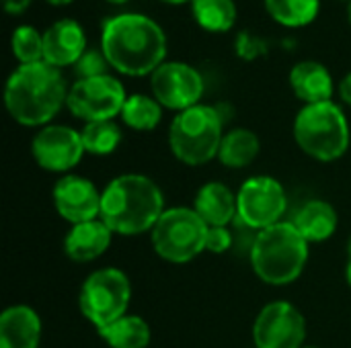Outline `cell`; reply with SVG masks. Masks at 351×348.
Wrapping results in <instances>:
<instances>
[{"instance_id":"obj_29","label":"cell","mask_w":351,"mask_h":348,"mask_svg":"<svg viewBox=\"0 0 351 348\" xmlns=\"http://www.w3.org/2000/svg\"><path fill=\"white\" fill-rule=\"evenodd\" d=\"M234 51L245 62H255L257 57L265 55L269 51V45L265 39L257 37L251 31H241L234 39Z\"/></svg>"},{"instance_id":"obj_17","label":"cell","mask_w":351,"mask_h":348,"mask_svg":"<svg viewBox=\"0 0 351 348\" xmlns=\"http://www.w3.org/2000/svg\"><path fill=\"white\" fill-rule=\"evenodd\" d=\"M111 240V228L99 217L93 222L72 226V230L64 238V252L74 263H90L107 252Z\"/></svg>"},{"instance_id":"obj_27","label":"cell","mask_w":351,"mask_h":348,"mask_svg":"<svg viewBox=\"0 0 351 348\" xmlns=\"http://www.w3.org/2000/svg\"><path fill=\"white\" fill-rule=\"evenodd\" d=\"M10 49L21 66L43 62V33L31 25L16 27L10 37Z\"/></svg>"},{"instance_id":"obj_3","label":"cell","mask_w":351,"mask_h":348,"mask_svg":"<svg viewBox=\"0 0 351 348\" xmlns=\"http://www.w3.org/2000/svg\"><path fill=\"white\" fill-rule=\"evenodd\" d=\"M165 213L160 187L144 174L115 176L101 191V219L119 236H142L152 232Z\"/></svg>"},{"instance_id":"obj_32","label":"cell","mask_w":351,"mask_h":348,"mask_svg":"<svg viewBox=\"0 0 351 348\" xmlns=\"http://www.w3.org/2000/svg\"><path fill=\"white\" fill-rule=\"evenodd\" d=\"M339 96H341V101H343L346 105H350L351 107V72L350 74H346V78L339 82Z\"/></svg>"},{"instance_id":"obj_14","label":"cell","mask_w":351,"mask_h":348,"mask_svg":"<svg viewBox=\"0 0 351 348\" xmlns=\"http://www.w3.org/2000/svg\"><path fill=\"white\" fill-rule=\"evenodd\" d=\"M58 215L72 226L101 217V193L93 180L78 174H64L51 191Z\"/></svg>"},{"instance_id":"obj_23","label":"cell","mask_w":351,"mask_h":348,"mask_svg":"<svg viewBox=\"0 0 351 348\" xmlns=\"http://www.w3.org/2000/svg\"><path fill=\"white\" fill-rule=\"evenodd\" d=\"M195 23L208 33H226L237 23L234 0H191Z\"/></svg>"},{"instance_id":"obj_19","label":"cell","mask_w":351,"mask_h":348,"mask_svg":"<svg viewBox=\"0 0 351 348\" xmlns=\"http://www.w3.org/2000/svg\"><path fill=\"white\" fill-rule=\"evenodd\" d=\"M290 88L304 105L327 103L333 96V78L321 62L304 59L290 70Z\"/></svg>"},{"instance_id":"obj_33","label":"cell","mask_w":351,"mask_h":348,"mask_svg":"<svg viewBox=\"0 0 351 348\" xmlns=\"http://www.w3.org/2000/svg\"><path fill=\"white\" fill-rule=\"evenodd\" d=\"M45 2H49V4H53V6H66V4H70V2H74V0H45Z\"/></svg>"},{"instance_id":"obj_12","label":"cell","mask_w":351,"mask_h":348,"mask_svg":"<svg viewBox=\"0 0 351 348\" xmlns=\"http://www.w3.org/2000/svg\"><path fill=\"white\" fill-rule=\"evenodd\" d=\"M306 320L290 302H271L255 318L253 343L257 348H304Z\"/></svg>"},{"instance_id":"obj_16","label":"cell","mask_w":351,"mask_h":348,"mask_svg":"<svg viewBox=\"0 0 351 348\" xmlns=\"http://www.w3.org/2000/svg\"><path fill=\"white\" fill-rule=\"evenodd\" d=\"M193 209L208 228H228V224L239 217L237 195L220 180H210L199 187L193 199Z\"/></svg>"},{"instance_id":"obj_31","label":"cell","mask_w":351,"mask_h":348,"mask_svg":"<svg viewBox=\"0 0 351 348\" xmlns=\"http://www.w3.org/2000/svg\"><path fill=\"white\" fill-rule=\"evenodd\" d=\"M2 2H4V10L12 16L23 14L31 4V0H2Z\"/></svg>"},{"instance_id":"obj_9","label":"cell","mask_w":351,"mask_h":348,"mask_svg":"<svg viewBox=\"0 0 351 348\" xmlns=\"http://www.w3.org/2000/svg\"><path fill=\"white\" fill-rule=\"evenodd\" d=\"M237 205L239 222L253 232H261L284 222L282 217L288 209V197L278 178L259 174L241 185L237 193Z\"/></svg>"},{"instance_id":"obj_8","label":"cell","mask_w":351,"mask_h":348,"mask_svg":"<svg viewBox=\"0 0 351 348\" xmlns=\"http://www.w3.org/2000/svg\"><path fill=\"white\" fill-rule=\"evenodd\" d=\"M132 304V283L121 269L105 267L86 277L80 287V314L97 328H105L123 318Z\"/></svg>"},{"instance_id":"obj_28","label":"cell","mask_w":351,"mask_h":348,"mask_svg":"<svg viewBox=\"0 0 351 348\" xmlns=\"http://www.w3.org/2000/svg\"><path fill=\"white\" fill-rule=\"evenodd\" d=\"M76 80H86V78H99L109 74V62L101 49H86L84 55L72 66Z\"/></svg>"},{"instance_id":"obj_22","label":"cell","mask_w":351,"mask_h":348,"mask_svg":"<svg viewBox=\"0 0 351 348\" xmlns=\"http://www.w3.org/2000/svg\"><path fill=\"white\" fill-rule=\"evenodd\" d=\"M97 332L109 348H148L152 340V330L148 322L134 314H125L117 322Z\"/></svg>"},{"instance_id":"obj_1","label":"cell","mask_w":351,"mask_h":348,"mask_svg":"<svg viewBox=\"0 0 351 348\" xmlns=\"http://www.w3.org/2000/svg\"><path fill=\"white\" fill-rule=\"evenodd\" d=\"M101 51L119 74L148 76L165 64L167 35L154 18L140 12H121L103 23Z\"/></svg>"},{"instance_id":"obj_20","label":"cell","mask_w":351,"mask_h":348,"mask_svg":"<svg viewBox=\"0 0 351 348\" xmlns=\"http://www.w3.org/2000/svg\"><path fill=\"white\" fill-rule=\"evenodd\" d=\"M296 230L302 234V238L308 244H319L329 240L339 226V217L335 207L329 201L323 199H311L306 201L292 219Z\"/></svg>"},{"instance_id":"obj_40","label":"cell","mask_w":351,"mask_h":348,"mask_svg":"<svg viewBox=\"0 0 351 348\" xmlns=\"http://www.w3.org/2000/svg\"><path fill=\"white\" fill-rule=\"evenodd\" d=\"M348 2H350V0H348Z\"/></svg>"},{"instance_id":"obj_5","label":"cell","mask_w":351,"mask_h":348,"mask_svg":"<svg viewBox=\"0 0 351 348\" xmlns=\"http://www.w3.org/2000/svg\"><path fill=\"white\" fill-rule=\"evenodd\" d=\"M224 137V119L212 105H195L175 115L169 127L173 156L187 166H204L218 158Z\"/></svg>"},{"instance_id":"obj_6","label":"cell","mask_w":351,"mask_h":348,"mask_svg":"<svg viewBox=\"0 0 351 348\" xmlns=\"http://www.w3.org/2000/svg\"><path fill=\"white\" fill-rule=\"evenodd\" d=\"M294 139L306 156L319 162H333L350 148V121L333 101L304 105L294 119Z\"/></svg>"},{"instance_id":"obj_37","label":"cell","mask_w":351,"mask_h":348,"mask_svg":"<svg viewBox=\"0 0 351 348\" xmlns=\"http://www.w3.org/2000/svg\"><path fill=\"white\" fill-rule=\"evenodd\" d=\"M348 21H350V23H351V0H350V2H348Z\"/></svg>"},{"instance_id":"obj_2","label":"cell","mask_w":351,"mask_h":348,"mask_svg":"<svg viewBox=\"0 0 351 348\" xmlns=\"http://www.w3.org/2000/svg\"><path fill=\"white\" fill-rule=\"evenodd\" d=\"M68 90L60 68L45 62L25 64L8 76L4 105L16 123L25 127H45L64 109Z\"/></svg>"},{"instance_id":"obj_11","label":"cell","mask_w":351,"mask_h":348,"mask_svg":"<svg viewBox=\"0 0 351 348\" xmlns=\"http://www.w3.org/2000/svg\"><path fill=\"white\" fill-rule=\"evenodd\" d=\"M152 96L171 111H185L199 105L206 84L204 76L185 62H165L150 74Z\"/></svg>"},{"instance_id":"obj_34","label":"cell","mask_w":351,"mask_h":348,"mask_svg":"<svg viewBox=\"0 0 351 348\" xmlns=\"http://www.w3.org/2000/svg\"><path fill=\"white\" fill-rule=\"evenodd\" d=\"M346 279H348V283H350L351 287V258L348 260V267H346Z\"/></svg>"},{"instance_id":"obj_30","label":"cell","mask_w":351,"mask_h":348,"mask_svg":"<svg viewBox=\"0 0 351 348\" xmlns=\"http://www.w3.org/2000/svg\"><path fill=\"white\" fill-rule=\"evenodd\" d=\"M232 248V234L228 228H210L206 238V250L214 254H224Z\"/></svg>"},{"instance_id":"obj_26","label":"cell","mask_w":351,"mask_h":348,"mask_svg":"<svg viewBox=\"0 0 351 348\" xmlns=\"http://www.w3.org/2000/svg\"><path fill=\"white\" fill-rule=\"evenodd\" d=\"M80 135H82L84 152L93 156H109L121 144V129L115 121L84 123Z\"/></svg>"},{"instance_id":"obj_24","label":"cell","mask_w":351,"mask_h":348,"mask_svg":"<svg viewBox=\"0 0 351 348\" xmlns=\"http://www.w3.org/2000/svg\"><path fill=\"white\" fill-rule=\"evenodd\" d=\"M267 14L284 27H306L321 10V0H263Z\"/></svg>"},{"instance_id":"obj_15","label":"cell","mask_w":351,"mask_h":348,"mask_svg":"<svg viewBox=\"0 0 351 348\" xmlns=\"http://www.w3.org/2000/svg\"><path fill=\"white\" fill-rule=\"evenodd\" d=\"M86 51V35L78 21L60 18L43 31V62L53 68L74 66Z\"/></svg>"},{"instance_id":"obj_25","label":"cell","mask_w":351,"mask_h":348,"mask_svg":"<svg viewBox=\"0 0 351 348\" xmlns=\"http://www.w3.org/2000/svg\"><path fill=\"white\" fill-rule=\"evenodd\" d=\"M162 109L165 107L154 96L132 94L121 109V121L134 131H152L162 119Z\"/></svg>"},{"instance_id":"obj_7","label":"cell","mask_w":351,"mask_h":348,"mask_svg":"<svg viewBox=\"0 0 351 348\" xmlns=\"http://www.w3.org/2000/svg\"><path fill=\"white\" fill-rule=\"evenodd\" d=\"M208 230L193 207H171L165 209L150 232L152 248L162 260L185 265L206 250Z\"/></svg>"},{"instance_id":"obj_36","label":"cell","mask_w":351,"mask_h":348,"mask_svg":"<svg viewBox=\"0 0 351 348\" xmlns=\"http://www.w3.org/2000/svg\"><path fill=\"white\" fill-rule=\"evenodd\" d=\"M109 4H125V2H130V0H107Z\"/></svg>"},{"instance_id":"obj_39","label":"cell","mask_w":351,"mask_h":348,"mask_svg":"<svg viewBox=\"0 0 351 348\" xmlns=\"http://www.w3.org/2000/svg\"><path fill=\"white\" fill-rule=\"evenodd\" d=\"M304 348H317V347H304Z\"/></svg>"},{"instance_id":"obj_10","label":"cell","mask_w":351,"mask_h":348,"mask_svg":"<svg viewBox=\"0 0 351 348\" xmlns=\"http://www.w3.org/2000/svg\"><path fill=\"white\" fill-rule=\"evenodd\" d=\"M128 101L123 84L113 76H99L76 80L68 90L66 107L84 123L93 121H113L121 115V109Z\"/></svg>"},{"instance_id":"obj_38","label":"cell","mask_w":351,"mask_h":348,"mask_svg":"<svg viewBox=\"0 0 351 348\" xmlns=\"http://www.w3.org/2000/svg\"><path fill=\"white\" fill-rule=\"evenodd\" d=\"M348 256L351 258V236H350V242H348Z\"/></svg>"},{"instance_id":"obj_4","label":"cell","mask_w":351,"mask_h":348,"mask_svg":"<svg viewBox=\"0 0 351 348\" xmlns=\"http://www.w3.org/2000/svg\"><path fill=\"white\" fill-rule=\"evenodd\" d=\"M249 258L255 275L263 283L286 287L302 275L308 263V242L292 222H280L255 234Z\"/></svg>"},{"instance_id":"obj_21","label":"cell","mask_w":351,"mask_h":348,"mask_svg":"<svg viewBox=\"0 0 351 348\" xmlns=\"http://www.w3.org/2000/svg\"><path fill=\"white\" fill-rule=\"evenodd\" d=\"M261 150V142L259 135L247 127H237L230 129L228 133H224L222 144H220V152H218V160L226 166V168H245L249 166Z\"/></svg>"},{"instance_id":"obj_35","label":"cell","mask_w":351,"mask_h":348,"mask_svg":"<svg viewBox=\"0 0 351 348\" xmlns=\"http://www.w3.org/2000/svg\"><path fill=\"white\" fill-rule=\"evenodd\" d=\"M167 4H185V2H191V0H162Z\"/></svg>"},{"instance_id":"obj_13","label":"cell","mask_w":351,"mask_h":348,"mask_svg":"<svg viewBox=\"0 0 351 348\" xmlns=\"http://www.w3.org/2000/svg\"><path fill=\"white\" fill-rule=\"evenodd\" d=\"M31 154L47 172H70L86 152L80 131L68 125H45L35 133Z\"/></svg>"},{"instance_id":"obj_18","label":"cell","mask_w":351,"mask_h":348,"mask_svg":"<svg viewBox=\"0 0 351 348\" xmlns=\"http://www.w3.org/2000/svg\"><path fill=\"white\" fill-rule=\"evenodd\" d=\"M41 320L29 306H10L0 316V348H39Z\"/></svg>"}]
</instances>
